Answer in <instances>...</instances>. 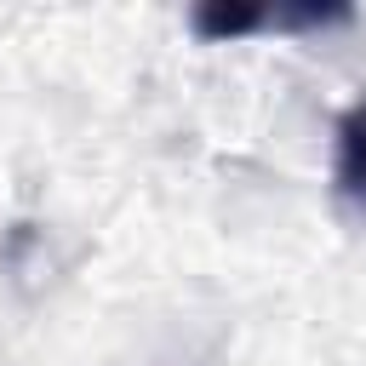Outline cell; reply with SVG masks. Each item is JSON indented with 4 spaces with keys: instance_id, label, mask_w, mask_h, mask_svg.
I'll use <instances>...</instances> for the list:
<instances>
[{
    "instance_id": "1",
    "label": "cell",
    "mask_w": 366,
    "mask_h": 366,
    "mask_svg": "<svg viewBox=\"0 0 366 366\" xmlns=\"http://www.w3.org/2000/svg\"><path fill=\"white\" fill-rule=\"evenodd\" d=\"M332 194L343 212L366 217V97L337 114V154H332Z\"/></svg>"
},
{
    "instance_id": "2",
    "label": "cell",
    "mask_w": 366,
    "mask_h": 366,
    "mask_svg": "<svg viewBox=\"0 0 366 366\" xmlns=\"http://www.w3.org/2000/svg\"><path fill=\"white\" fill-rule=\"evenodd\" d=\"M189 29L212 46L223 40H246V34H263L269 29V6H229V0H206L189 11Z\"/></svg>"
}]
</instances>
